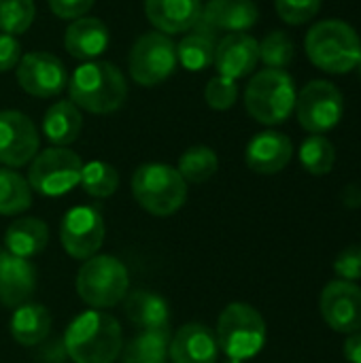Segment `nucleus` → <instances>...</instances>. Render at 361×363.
Masks as SVG:
<instances>
[{"mask_svg":"<svg viewBox=\"0 0 361 363\" xmlns=\"http://www.w3.org/2000/svg\"><path fill=\"white\" fill-rule=\"evenodd\" d=\"M215 47H217L215 34L194 28V32L183 36L181 43L177 45V64H181L189 72L206 70L215 60Z\"/></svg>","mask_w":361,"mask_h":363,"instance_id":"obj_26","label":"nucleus"},{"mask_svg":"<svg viewBox=\"0 0 361 363\" xmlns=\"http://www.w3.org/2000/svg\"><path fill=\"white\" fill-rule=\"evenodd\" d=\"M170 332H140L123 347V363H166L168 362Z\"/></svg>","mask_w":361,"mask_h":363,"instance_id":"obj_27","label":"nucleus"},{"mask_svg":"<svg viewBox=\"0 0 361 363\" xmlns=\"http://www.w3.org/2000/svg\"><path fill=\"white\" fill-rule=\"evenodd\" d=\"M309 60L332 74H347L357 68L361 57V38L345 21L326 19L315 23L304 40Z\"/></svg>","mask_w":361,"mask_h":363,"instance_id":"obj_3","label":"nucleus"},{"mask_svg":"<svg viewBox=\"0 0 361 363\" xmlns=\"http://www.w3.org/2000/svg\"><path fill=\"white\" fill-rule=\"evenodd\" d=\"M79 185L91 198H111L119 187V174L111 164L94 160L89 164H83Z\"/></svg>","mask_w":361,"mask_h":363,"instance_id":"obj_30","label":"nucleus"},{"mask_svg":"<svg viewBox=\"0 0 361 363\" xmlns=\"http://www.w3.org/2000/svg\"><path fill=\"white\" fill-rule=\"evenodd\" d=\"M294 55H296V45L291 36L283 30H272L260 43V60L266 64V68L285 70V66L291 64Z\"/></svg>","mask_w":361,"mask_h":363,"instance_id":"obj_32","label":"nucleus"},{"mask_svg":"<svg viewBox=\"0 0 361 363\" xmlns=\"http://www.w3.org/2000/svg\"><path fill=\"white\" fill-rule=\"evenodd\" d=\"M323 321L338 334L361 330V287L349 281H332L321 291Z\"/></svg>","mask_w":361,"mask_h":363,"instance_id":"obj_14","label":"nucleus"},{"mask_svg":"<svg viewBox=\"0 0 361 363\" xmlns=\"http://www.w3.org/2000/svg\"><path fill=\"white\" fill-rule=\"evenodd\" d=\"M357 68H360V74H361V57H360V62H357Z\"/></svg>","mask_w":361,"mask_h":363,"instance_id":"obj_41","label":"nucleus"},{"mask_svg":"<svg viewBox=\"0 0 361 363\" xmlns=\"http://www.w3.org/2000/svg\"><path fill=\"white\" fill-rule=\"evenodd\" d=\"M123 308L128 319L143 332L168 330L170 325V306L155 291L136 289L128 294L123 300Z\"/></svg>","mask_w":361,"mask_h":363,"instance_id":"obj_22","label":"nucleus"},{"mask_svg":"<svg viewBox=\"0 0 361 363\" xmlns=\"http://www.w3.org/2000/svg\"><path fill=\"white\" fill-rule=\"evenodd\" d=\"M32 206V187L28 179L11 168H0V215L15 217Z\"/></svg>","mask_w":361,"mask_h":363,"instance_id":"obj_28","label":"nucleus"},{"mask_svg":"<svg viewBox=\"0 0 361 363\" xmlns=\"http://www.w3.org/2000/svg\"><path fill=\"white\" fill-rule=\"evenodd\" d=\"M47 4L53 11V15H57L60 19L74 21L89 13V9L94 6V0H47Z\"/></svg>","mask_w":361,"mask_h":363,"instance_id":"obj_37","label":"nucleus"},{"mask_svg":"<svg viewBox=\"0 0 361 363\" xmlns=\"http://www.w3.org/2000/svg\"><path fill=\"white\" fill-rule=\"evenodd\" d=\"M83 128L81 108H77L70 100H60L51 104L43 117V134L53 147H68L74 143Z\"/></svg>","mask_w":361,"mask_h":363,"instance_id":"obj_24","label":"nucleus"},{"mask_svg":"<svg viewBox=\"0 0 361 363\" xmlns=\"http://www.w3.org/2000/svg\"><path fill=\"white\" fill-rule=\"evenodd\" d=\"M257 19L260 11L253 0H209L194 28L217 36V32H247Z\"/></svg>","mask_w":361,"mask_h":363,"instance_id":"obj_15","label":"nucleus"},{"mask_svg":"<svg viewBox=\"0 0 361 363\" xmlns=\"http://www.w3.org/2000/svg\"><path fill=\"white\" fill-rule=\"evenodd\" d=\"M130 289V274L115 255H94L85 259L77 274V294L94 311L121 304Z\"/></svg>","mask_w":361,"mask_h":363,"instance_id":"obj_7","label":"nucleus"},{"mask_svg":"<svg viewBox=\"0 0 361 363\" xmlns=\"http://www.w3.org/2000/svg\"><path fill=\"white\" fill-rule=\"evenodd\" d=\"M321 2L323 0H274V6L283 21L291 26H302L319 13Z\"/></svg>","mask_w":361,"mask_h":363,"instance_id":"obj_35","label":"nucleus"},{"mask_svg":"<svg viewBox=\"0 0 361 363\" xmlns=\"http://www.w3.org/2000/svg\"><path fill=\"white\" fill-rule=\"evenodd\" d=\"M64 47L74 60L89 62L109 47V28L98 17H79L66 28Z\"/></svg>","mask_w":361,"mask_h":363,"instance_id":"obj_21","label":"nucleus"},{"mask_svg":"<svg viewBox=\"0 0 361 363\" xmlns=\"http://www.w3.org/2000/svg\"><path fill=\"white\" fill-rule=\"evenodd\" d=\"M168 359L172 363H217L219 347L213 330L202 323L181 325L168 345Z\"/></svg>","mask_w":361,"mask_h":363,"instance_id":"obj_18","label":"nucleus"},{"mask_svg":"<svg viewBox=\"0 0 361 363\" xmlns=\"http://www.w3.org/2000/svg\"><path fill=\"white\" fill-rule=\"evenodd\" d=\"M38 132L32 119L19 111H0V164L21 168L38 153Z\"/></svg>","mask_w":361,"mask_h":363,"instance_id":"obj_13","label":"nucleus"},{"mask_svg":"<svg viewBox=\"0 0 361 363\" xmlns=\"http://www.w3.org/2000/svg\"><path fill=\"white\" fill-rule=\"evenodd\" d=\"M128 66L134 83L140 87H155L164 83L177 68V45L168 34L145 32L130 49Z\"/></svg>","mask_w":361,"mask_h":363,"instance_id":"obj_9","label":"nucleus"},{"mask_svg":"<svg viewBox=\"0 0 361 363\" xmlns=\"http://www.w3.org/2000/svg\"><path fill=\"white\" fill-rule=\"evenodd\" d=\"M291 155H294L291 138L283 132L266 130L249 140L245 151V162L257 174H277L291 162Z\"/></svg>","mask_w":361,"mask_h":363,"instance_id":"obj_17","label":"nucleus"},{"mask_svg":"<svg viewBox=\"0 0 361 363\" xmlns=\"http://www.w3.org/2000/svg\"><path fill=\"white\" fill-rule=\"evenodd\" d=\"M296 115L300 125L311 134L334 130L345 113L340 89L330 81H311L296 98Z\"/></svg>","mask_w":361,"mask_h":363,"instance_id":"obj_10","label":"nucleus"},{"mask_svg":"<svg viewBox=\"0 0 361 363\" xmlns=\"http://www.w3.org/2000/svg\"><path fill=\"white\" fill-rule=\"evenodd\" d=\"M47 242H49V228L43 219L36 217H19L4 232V249L23 259L43 253Z\"/></svg>","mask_w":361,"mask_h":363,"instance_id":"obj_23","label":"nucleus"},{"mask_svg":"<svg viewBox=\"0 0 361 363\" xmlns=\"http://www.w3.org/2000/svg\"><path fill=\"white\" fill-rule=\"evenodd\" d=\"M345 357L349 363H361V332L349 334L345 342Z\"/></svg>","mask_w":361,"mask_h":363,"instance_id":"obj_39","label":"nucleus"},{"mask_svg":"<svg viewBox=\"0 0 361 363\" xmlns=\"http://www.w3.org/2000/svg\"><path fill=\"white\" fill-rule=\"evenodd\" d=\"M36 289V270L34 266L9 253L0 247V304L6 308H17L26 304Z\"/></svg>","mask_w":361,"mask_h":363,"instance_id":"obj_19","label":"nucleus"},{"mask_svg":"<svg viewBox=\"0 0 361 363\" xmlns=\"http://www.w3.org/2000/svg\"><path fill=\"white\" fill-rule=\"evenodd\" d=\"M223 363H245V362H238V359H226Z\"/></svg>","mask_w":361,"mask_h":363,"instance_id":"obj_40","label":"nucleus"},{"mask_svg":"<svg viewBox=\"0 0 361 363\" xmlns=\"http://www.w3.org/2000/svg\"><path fill=\"white\" fill-rule=\"evenodd\" d=\"M145 15L162 34L189 32L202 15V0H145Z\"/></svg>","mask_w":361,"mask_h":363,"instance_id":"obj_20","label":"nucleus"},{"mask_svg":"<svg viewBox=\"0 0 361 363\" xmlns=\"http://www.w3.org/2000/svg\"><path fill=\"white\" fill-rule=\"evenodd\" d=\"M219 168V160H217V153L211 149V147H204V145H196V147H189L181 160H179V174L183 177L185 183H194V185H200V183H206Z\"/></svg>","mask_w":361,"mask_h":363,"instance_id":"obj_29","label":"nucleus"},{"mask_svg":"<svg viewBox=\"0 0 361 363\" xmlns=\"http://www.w3.org/2000/svg\"><path fill=\"white\" fill-rule=\"evenodd\" d=\"M51 313L43 304H21L11 317V336L23 347L40 345L51 332Z\"/></svg>","mask_w":361,"mask_h":363,"instance_id":"obj_25","label":"nucleus"},{"mask_svg":"<svg viewBox=\"0 0 361 363\" xmlns=\"http://www.w3.org/2000/svg\"><path fill=\"white\" fill-rule=\"evenodd\" d=\"M334 272L340 277V281L355 283L361 279V245H351L345 251L338 253L334 259Z\"/></svg>","mask_w":361,"mask_h":363,"instance_id":"obj_36","label":"nucleus"},{"mask_svg":"<svg viewBox=\"0 0 361 363\" xmlns=\"http://www.w3.org/2000/svg\"><path fill=\"white\" fill-rule=\"evenodd\" d=\"M260 62V43L247 32H232L217 40L215 47V68L221 77L232 81L243 79L255 70Z\"/></svg>","mask_w":361,"mask_h":363,"instance_id":"obj_16","label":"nucleus"},{"mask_svg":"<svg viewBox=\"0 0 361 363\" xmlns=\"http://www.w3.org/2000/svg\"><path fill=\"white\" fill-rule=\"evenodd\" d=\"M215 338L219 351H223L228 359L247 362L266 345V321L253 306L234 302L221 311Z\"/></svg>","mask_w":361,"mask_h":363,"instance_id":"obj_5","label":"nucleus"},{"mask_svg":"<svg viewBox=\"0 0 361 363\" xmlns=\"http://www.w3.org/2000/svg\"><path fill=\"white\" fill-rule=\"evenodd\" d=\"M132 196L143 211L155 217H170L187 200V183L177 168L160 162L143 164L132 174Z\"/></svg>","mask_w":361,"mask_h":363,"instance_id":"obj_4","label":"nucleus"},{"mask_svg":"<svg viewBox=\"0 0 361 363\" xmlns=\"http://www.w3.org/2000/svg\"><path fill=\"white\" fill-rule=\"evenodd\" d=\"M300 162L311 174L323 177L336 164V149L323 134H313L300 147Z\"/></svg>","mask_w":361,"mask_h":363,"instance_id":"obj_31","label":"nucleus"},{"mask_svg":"<svg viewBox=\"0 0 361 363\" xmlns=\"http://www.w3.org/2000/svg\"><path fill=\"white\" fill-rule=\"evenodd\" d=\"M106 236L104 217L96 206H74L60 223V242L74 259H89L98 255Z\"/></svg>","mask_w":361,"mask_h":363,"instance_id":"obj_11","label":"nucleus"},{"mask_svg":"<svg viewBox=\"0 0 361 363\" xmlns=\"http://www.w3.org/2000/svg\"><path fill=\"white\" fill-rule=\"evenodd\" d=\"M70 102L94 115H106L121 108L128 96L123 72L113 62H85L68 83Z\"/></svg>","mask_w":361,"mask_h":363,"instance_id":"obj_2","label":"nucleus"},{"mask_svg":"<svg viewBox=\"0 0 361 363\" xmlns=\"http://www.w3.org/2000/svg\"><path fill=\"white\" fill-rule=\"evenodd\" d=\"M238 98V85L236 81L228 79V77H213L209 83H206V89H204V100L211 108L215 111H228L234 106Z\"/></svg>","mask_w":361,"mask_h":363,"instance_id":"obj_34","label":"nucleus"},{"mask_svg":"<svg viewBox=\"0 0 361 363\" xmlns=\"http://www.w3.org/2000/svg\"><path fill=\"white\" fill-rule=\"evenodd\" d=\"M17 83L30 96L53 98L68 85V70L57 55L30 51L17 64Z\"/></svg>","mask_w":361,"mask_h":363,"instance_id":"obj_12","label":"nucleus"},{"mask_svg":"<svg viewBox=\"0 0 361 363\" xmlns=\"http://www.w3.org/2000/svg\"><path fill=\"white\" fill-rule=\"evenodd\" d=\"M296 98L294 79L285 70L277 68L260 70L245 89L247 113L264 125L283 123L294 113Z\"/></svg>","mask_w":361,"mask_h":363,"instance_id":"obj_6","label":"nucleus"},{"mask_svg":"<svg viewBox=\"0 0 361 363\" xmlns=\"http://www.w3.org/2000/svg\"><path fill=\"white\" fill-rule=\"evenodd\" d=\"M83 162L68 147H49L34 155L28 170V183L32 191L45 198H57L68 194L81 183Z\"/></svg>","mask_w":361,"mask_h":363,"instance_id":"obj_8","label":"nucleus"},{"mask_svg":"<svg viewBox=\"0 0 361 363\" xmlns=\"http://www.w3.org/2000/svg\"><path fill=\"white\" fill-rule=\"evenodd\" d=\"M64 351L74 363H113L123 351L121 325L109 313H81L66 328Z\"/></svg>","mask_w":361,"mask_h":363,"instance_id":"obj_1","label":"nucleus"},{"mask_svg":"<svg viewBox=\"0 0 361 363\" xmlns=\"http://www.w3.org/2000/svg\"><path fill=\"white\" fill-rule=\"evenodd\" d=\"M36 15L34 0H0V32L2 34H23Z\"/></svg>","mask_w":361,"mask_h":363,"instance_id":"obj_33","label":"nucleus"},{"mask_svg":"<svg viewBox=\"0 0 361 363\" xmlns=\"http://www.w3.org/2000/svg\"><path fill=\"white\" fill-rule=\"evenodd\" d=\"M21 43L13 34H2L0 32V72L17 68L21 60Z\"/></svg>","mask_w":361,"mask_h":363,"instance_id":"obj_38","label":"nucleus"}]
</instances>
